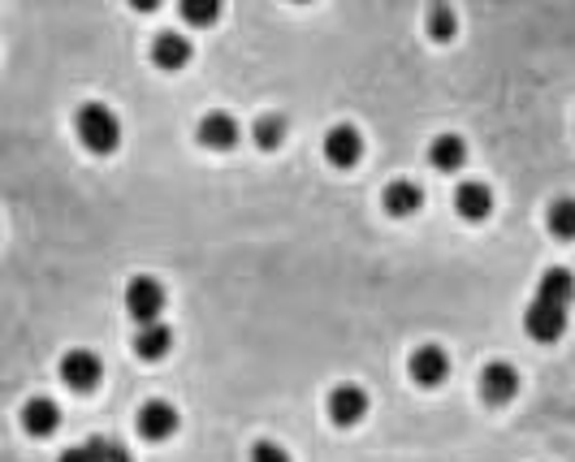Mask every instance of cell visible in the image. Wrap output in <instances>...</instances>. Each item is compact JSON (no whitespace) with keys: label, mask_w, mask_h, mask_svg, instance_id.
Returning a JSON list of instances; mask_svg holds the SVG:
<instances>
[{"label":"cell","mask_w":575,"mask_h":462,"mask_svg":"<svg viewBox=\"0 0 575 462\" xmlns=\"http://www.w3.org/2000/svg\"><path fill=\"white\" fill-rule=\"evenodd\" d=\"M74 135L92 155H108L117 152V143H121V121H117V112L108 104L92 100L74 112Z\"/></svg>","instance_id":"cell-1"},{"label":"cell","mask_w":575,"mask_h":462,"mask_svg":"<svg viewBox=\"0 0 575 462\" xmlns=\"http://www.w3.org/2000/svg\"><path fill=\"white\" fill-rule=\"evenodd\" d=\"M523 333L532 342H558L567 333V308L558 303H545V299H532V308L523 311Z\"/></svg>","instance_id":"cell-2"},{"label":"cell","mask_w":575,"mask_h":462,"mask_svg":"<svg viewBox=\"0 0 575 462\" xmlns=\"http://www.w3.org/2000/svg\"><path fill=\"white\" fill-rule=\"evenodd\" d=\"M126 311H130V320H139V329H143V324H160V311H164V290H160V281H152V277H135V281L126 286Z\"/></svg>","instance_id":"cell-3"},{"label":"cell","mask_w":575,"mask_h":462,"mask_svg":"<svg viewBox=\"0 0 575 462\" xmlns=\"http://www.w3.org/2000/svg\"><path fill=\"white\" fill-rule=\"evenodd\" d=\"M100 376H105V363H100V355H92V351H70L61 359V380L74 394H92L100 385Z\"/></svg>","instance_id":"cell-4"},{"label":"cell","mask_w":575,"mask_h":462,"mask_svg":"<svg viewBox=\"0 0 575 462\" xmlns=\"http://www.w3.org/2000/svg\"><path fill=\"white\" fill-rule=\"evenodd\" d=\"M515 394H520V372H515L511 363H489V367L480 372V398H485L489 407H507Z\"/></svg>","instance_id":"cell-5"},{"label":"cell","mask_w":575,"mask_h":462,"mask_svg":"<svg viewBox=\"0 0 575 462\" xmlns=\"http://www.w3.org/2000/svg\"><path fill=\"white\" fill-rule=\"evenodd\" d=\"M139 437L143 441H152V445H160V441H169L173 432H178V411H173V402H160V398H152V402H143L139 407Z\"/></svg>","instance_id":"cell-6"},{"label":"cell","mask_w":575,"mask_h":462,"mask_svg":"<svg viewBox=\"0 0 575 462\" xmlns=\"http://www.w3.org/2000/svg\"><path fill=\"white\" fill-rule=\"evenodd\" d=\"M324 407H329V419H333L338 428H355L368 415V394L360 385H338Z\"/></svg>","instance_id":"cell-7"},{"label":"cell","mask_w":575,"mask_h":462,"mask_svg":"<svg viewBox=\"0 0 575 462\" xmlns=\"http://www.w3.org/2000/svg\"><path fill=\"white\" fill-rule=\"evenodd\" d=\"M360 155H364V139H360L355 126H333V130L324 135V160H329V164L351 169V164H360Z\"/></svg>","instance_id":"cell-8"},{"label":"cell","mask_w":575,"mask_h":462,"mask_svg":"<svg viewBox=\"0 0 575 462\" xmlns=\"http://www.w3.org/2000/svg\"><path fill=\"white\" fill-rule=\"evenodd\" d=\"M446 376H450V355L441 346H419L412 355V380L419 389H437Z\"/></svg>","instance_id":"cell-9"},{"label":"cell","mask_w":575,"mask_h":462,"mask_svg":"<svg viewBox=\"0 0 575 462\" xmlns=\"http://www.w3.org/2000/svg\"><path fill=\"white\" fill-rule=\"evenodd\" d=\"M56 462H135V459H130L126 445H117V441H108V437H92V441H78V445H70V450H61Z\"/></svg>","instance_id":"cell-10"},{"label":"cell","mask_w":575,"mask_h":462,"mask_svg":"<svg viewBox=\"0 0 575 462\" xmlns=\"http://www.w3.org/2000/svg\"><path fill=\"white\" fill-rule=\"evenodd\" d=\"M22 428H26V437H35V441L53 437L56 428H61V407H56L53 398H31V402H22Z\"/></svg>","instance_id":"cell-11"},{"label":"cell","mask_w":575,"mask_h":462,"mask_svg":"<svg viewBox=\"0 0 575 462\" xmlns=\"http://www.w3.org/2000/svg\"><path fill=\"white\" fill-rule=\"evenodd\" d=\"M419 204H424V191H419L412 178H398V182H390V186L381 191V207H385L390 216H416Z\"/></svg>","instance_id":"cell-12"},{"label":"cell","mask_w":575,"mask_h":462,"mask_svg":"<svg viewBox=\"0 0 575 462\" xmlns=\"http://www.w3.org/2000/svg\"><path fill=\"white\" fill-rule=\"evenodd\" d=\"M200 143L212 148V152H230V148L238 143V121H234L230 112H209V117L200 121Z\"/></svg>","instance_id":"cell-13"},{"label":"cell","mask_w":575,"mask_h":462,"mask_svg":"<svg viewBox=\"0 0 575 462\" xmlns=\"http://www.w3.org/2000/svg\"><path fill=\"white\" fill-rule=\"evenodd\" d=\"M455 212H459L464 221H485V216L493 212V191H489L485 182H459V191H455Z\"/></svg>","instance_id":"cell-14"},{"label":"cell","mask_w":575,"mask_h":462,"mask_svg":"<svg viewBox=\"0 0 575 462\" xmlns=\"http://www.w3.org/2000/svg\"><path fill=\"white\" fill-rule=\"evenodd\" d=\"M152 61H157L160 69H182V65L191 61V44H187V35H178V31H160L157 44H152Z\"/></svg>","instance_id":"cell-15"},{"label":"cell","mask_w":575,"mask_h":462,"mask_svg":"<svg viewBox=\"0 0 575 462\" xmlns=\"http://www.w3.org/2000/svg\"><path fill=\"white\" fill-rule=\"evenodd\" d=\"M464 160H468V148H464L459 135H441V139H433V148H428V164H433L437 173H455V169H464Z\"/></svg>","instance_id":"cell-16"},{"label":"cell","mask_w":575,"mask_h":462,"mask_svg":"<svg viewBox=\"0 0 575 462\" xmlns=\"http://www.w3.org/2000/svg\"><path fill=\"white\" fill-rule=\"evenodd\" d=\"M169 346H173V333L164 329V324H143L139 333H135V355L143 363H157L169 355Z\"/></svg>","instance_id":"cell-17"},{"label":"cell","mask_w":575,"mask_h":462,"mask_svg":"<svg viewBox=\"0 0 575 462\" xmlns=\"http://www.w3.org/2000/svg\"><path fill=\"white\" fill-rule=\"evenodd\" d=\"M536 299H545V303H558V308H572L575 277L567 272V268H550V272L541 277V286H536Z\"/></svg>","instance_id":"cell-18"},{"label":"cell","mask_w":575,"mask_h":462,"mask_svg":"<svg viewBox=\"0 0 575 462\" xmlns=\"http://www.w3.org/2000/svg\"><path fill=\"white\" fill-rule=\"evenodd\" d=\"M550 234L563 238V243H575V200H554L550 204V216H545Z\"/></svg>","instance_id":"cell-19"},{"label":"cell","mask_w":575,"mask_h":462,"mask_svg":"<svg viewBox=\"0 0 575 462\" xmlns=\"http://www.w3.org/2000/svg\"><path fill=\"white\" fill-rule=\"evenodd\" d=\"M281 139H286V121H281V117H260V121H256V143H260V148L273 152Z\"/></svg>","instance_id":"cell-20"},{"label":"cell","mask_w":575,"mask_h":462,"mask_svg":"<svg viewBox=\"0 0 575 462\" xmlns=\"http://www.w3.org/2000/svg\"><path fill=\"white\" fill-rule=\"evenodd\" d=\"M428 35H433V40H450V35H455V13H450L446 4L428 9Z\"/></svg>","instance_id":"cell-21"},{"label":"cell","mask_w":575,"mask_h":462,"mask_svg":"<svg viewBox=\"0 0 575 462\" xmlns=\"http://www.w3.org/2000/svg\"><path fill=\"white\" fill-rule=\"evenodd\" d=\"M216 13H221L216 4H182V18H187V22H195V26H212V22H216Z\"/></svg>","instance_id":"cell-22"},{"label":"cell","mask_w":575,"mask_h":462,"mask_svg":"<svg viewBox=\"0 0 575 462\" xmlns=\"http://www.w3.org/2000/svg\"><path fill=\"white\" fill-rule=\"evenodd\" d=\"M252 462H290V454L277 441H260V445H252Z\"/></svg>","instance_id":"cell-23"}]
</instances>
